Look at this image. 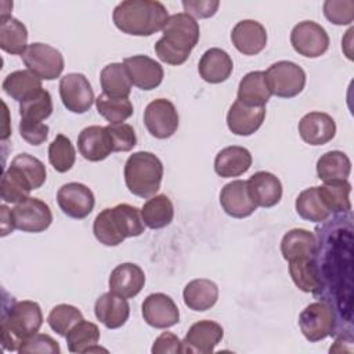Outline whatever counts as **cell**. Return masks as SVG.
I'll return each mask as SVG.
<instances>
[{
  "instance_id": "cell-1",
  "label": "cell",
  "mask_w": 354,
  "mask_h": 354,
  "mask_svg": "<svg viewBox=\"0 0 354 354\" xmlns=\"http://www.w3.org/2000/svg\"><path fill=\"white\" fill-rule=\"evenodd\" d=\"M163 36L155 43V53L158 58L169 65L184 64L192 48L199 41V24L185 12H177L169 17Z\"/></svg>"
},
{
  "instance_id": "cell-2",
  "label": "cell",
  "mask_w": 354,
  "mask_h": 354,
  "mask_svg": "<svg viewBox=\"0 0 354 354\" xmlns=\"http://www.w3.org/2000/svg\"><path fill=\"white\" fill-rule=\"evenodd\" d=\"M112 19L126 35L151 36L165 28L169 12L156 0H126L113 8Z\"/></svg>"
},
{
  "instance_id": "cell-3",
  "label": "cell",
  "mask_w": 354,
  "mask_h": 354,
  "mask_svg": "<svg viewBox=\"0 0 354 354\" xmlns=\"http://www.w3.org/2000/svg\"><path fill=\"white\" fill-rule=\"evenodd\" d=\"M144 228L141 212L127 203L101 210L93 223L94 236L105 246H118L126 238L141 235Z\"/></svg>"
},
{
  "instance_id": "cell-4",
  "label": "cell",
  "mask_w": 354,
  "mask_h": 354,
  "mask_svg": "<svg viewBox=\"0 0 354 354\" xmlns=\"http://www.w3.org/2000/svg\"><path fill=\"white\" fill-rule=\"evenodd\" d=\"M43 324L41 308L36 301H14L4 310L0 324V342L4 350L18 351L21 344L37 333Z\"/></svg>"
},
{
  "instance_id": "cell-5",
  "label": "cell",
  "mask_w": 354,
  "mask_h": 354,
  "mask_svg": "<svg viewBox=\"0 0 354 354\" xmlns=\"http://www.w3.org/2000/svg\"><path fill=\"white\" fill-rule=\"evenodd\" d=\"M162 177L163 165L152 152H134L124 163V183L129 191L136 196H153L160 188Z\"/></svg>"
},
{
  "instance_id": "cell-6",
  "label": "cell",
  "mask_w": 354,
  "mask_h": 354,
  "mask_svg": "<svg viewBox=\"0 0 354 354\" xmlns=\"http://www.w3.org/2000/svg\"><path fill=\"white\" fill-rule=\"evenodd\" d=\"M264 73L271 94L279 98H293L306 86V72L292 61H278Z\"/></svg>"
},
{
  "instance_id": "cell-7",
  "label": "cell",
  "mask_w": 354,
  "mask_h": 354,
  "mask_svg": "<svg viewBox=\"0 0 354 354\" xmlns=\"http://www.w3.org/2000/svg\"><path fill=\"white\" fill-rule=\"evenodd\" d=\"M21 57L28 71L41 80H54L64 71L62 54L46 43L29 44Z\"/></svg>"
},
{
  "instance_id": "cell-8",
  "label": "cell",
  "mask_w": 354,
  "mask_h": 354,
  "mask_svg": "<svg viewBox=\"0 0 354 354\" xmlns=\"http://www.w3.org/2000/svg\"><path fill=\"white\" fill-rule=\"evenodd\" d=\"M299 326L308 342H319L332 335L335 328V313L326 301L308 304L299 315Z\"/></svg>"
},
{
  "instance_id": "cell-9",
  "label": "cell",
  "mask_w": 354,
  "mask_h": 354,
  "mask_svg": "<svg viewBox=\"0 0 354 354\" xmlns=\"http://www.w3.org/2000/svg\"><path fill=\"white\" fill-rule=\"evenodd\" d=\"M290 44L296 53L307 58H318L329 48L326 30L314 21H303L293 26Z\"/></svg>"
},
{
  "instance_id": "cell-10",
  "label": "cell",
  "mask_w": 354,
  "mask_h": 354,
  "mask_svg": "<svg viewBox=\"0 0 354 354\" xmlns=\"http://www.w3.org/2000/svg\"><path fill=\"white\" fill-rule=\"evenodd\" d=\"M180 118L174 104L166 98L151 101L144 111V124L148 133L159 140L171 137L178 129Z\"/></svg>"
},
{
  "instance_id": "cell-11",
  "label": "cell",
  "mask_w": 354,
  "mask_h": 354,
  "mask_svg": "<svg viewBox=\"0 0 354 354\" xmlns=\"http://www.w3.org/2000/svg\"><path fill=\"white\" fill-rule=\"evenodd\" d=\"M11 213L15 228L22 232H43L53 223L50 206L39 198L29 196L25 201L15 203Z\"/></svg>"
},
{
  "instance_id": "cell-12",
  "label": "cell",
  "mask_w": 354,
  "mask_h": 354,
  "mask_svg": "<svg viewBox=\"0 0 354 354\" xmlns=\"http://www.w3.org/2000/svg\"><path fill=\"white\" fill-rule=\"evenodd\" d=\"M59 97L64 106L73 113H84L94 104V91L83 73H66L59 80Z\"/></svg>"
},
{
  "instance_id": "cell-13",
  "label": "cell",
  "mask_w": 354,
  "mask_h": 354,
  "mask_svg": "<svg viewBox=\"0 0 354 354\" xmlns=\"http://www.w3.org/2000/svg\"><path fill=\"white\" fill-rule=\"evenodd\" d=\"M224 336V329L220 324L202 319L191 325L185 337L181 342V353L188 354H210L214 347L221 342Z\"/></svg>"
},
{
  "instance_id": "cell-14",
  "label": "cell",
  "mask_w": 354,
  "mask_h": 354,
  "mask_svg": "<svg viewBox=\"0 0 354 354\" xmlns=\"http://www.w3.org/2000/svg\"><path fill=\"white\" fill-rule=\"evenodd\" d=\"M57 202L66 216L82 220L93 212L95 198L87 185L82 183H68L58 189Z\"/></svg>"
},
{
  "instance_id": "cell-15",
  "label": "cell",
  "mask_w": 354,
  "mask_h": 354,
  "mask_svg": "<svg viewBox=\"0 0 354 354\" xmlns=\"http://www.w3.org/2000/svg\"><path fill=\"white\" fill-rule=\"evenodd\" d=\"M144 321L156 329L174 326L180 321V311L173 299L165 293H152L142 303Z\"/></svg>"
},
{
  "instance_id": "cell-16",
  "label": "cell",
  "mask_w": 354,
  "mask_h": 354,
  "mask_svg": "<svg viewBox=\"0 0 354 354\" xmlns=\"http://www.w3.org/2000/svg\"><path fill=\"white\" fill-rule=\"evenodd\" d=\"M131 83L140 90H153L163 80V68L147 55H133L123 59Z\"/></svg>"
},
{
  "instance_id": "cell-17",
  "label": "cell",
  "mask_w": 354,
  "mask_h": 354,
  "mask_svg": "<svg viewBox=\"0 0 354 354\" xmlns=\"http://www.w3.org/2000/svg\"><path fill=\"white\" fill-rule=\"evenodd\" d=\"M77 149L90 162L106 159L113 152V144L106 126H88L79 133Z\"/></svg>"
},
{
  "instance_id": "cell-18",
  "label": "cell",
  "mask_w": 354,
  "mask_h": 354,
  "mask_svg": "<svg viewBox=\"0 0 354 354\" xmlns=\"http://www.w3.org/2000/svg\"><path fill=\"white\" fill-rule=\"evenodd\" d=\"M220 205L228 216L235 218L249 217L257 209L249 195L245 180H234L225 184L220 192Z\"/></svg>"
},
{
  "instance_id": "cell-19",
  "label": "cell",
  "mask_w": 354,
  "mask_h": 354,
  "mask_svg": "<svg viewBox=\"0 0 354 354\" xmlns=\"http://www.w3.org/2000/svg\"><path fill=\"white\" fill-rule=\"evenodd\" d=\"M234 47L243 55H256L267 44L266 28L254 19H242L231 30Z\"/></svg>"
},
{
  "instance_id": "cell-20",
  "label": "cell",
  "mask_w": 354,
  "mask_h": 354,
  "mask_svg": "<svg viewBox=\"0 0 354 354\" xmlns=\"http://www.w3.org/2000/svg\"><path fill=\"white\" fill-rule=\"evenodd\" d=\"M266 118V106H249L241 101H235L227 112V126L235 136H252L263 124Z\"/></svg>"
},
{
  "instance_id": "cell-21",
  "label": "cell",
  "mask_w": 354,
  "mask_h": 354,
  "mask_svg": "<svg viewBox=\"0 0 354 354\" xmlns=\"http://www.w3.org/2000/svg\"><path fill=\"white\" fill-rule=\"evenodd\" d=\"M109 290L124 299L136 297L145 285V274L134 263H122L116 266L109 275Z\"/></svg>"
},
{
  "instance_id": "cell-22",
  "label": "cell",
  "mask_w": 354,
  "mask_h": 354,
  "mask_svg": "<svg viewBox=\"0 0 354 354\" xmlns=\"http://www.w3.org/2000/svg\"><path fill=\"white\" fill-rule=\"evenodd\" d=\"M299 134L310 145H324L335 137L336 123L325 112H310L300 119Z\"/></svg>"
},
{
  "instance_id": "cell-23",
  "label": "cell",
  "mask_w": 354,
  "mask_h": 354,
  "mask_svg": "<svg viewBox=\"0 0 354 354\" xmlns=\"http://www.w3.org/2000/svg\"><path fill=\"white\" fill-rule=\"evenodd\" d=\"M246 183L249 195L257 207H272L282 198V184L270 171H257Z\"/></svg>"
},
{
  "instance_id": "cell-24",
  "label": "cell",
  "mask_w": 354,
  "mask_h": 354,
  "mask_svg": "<svg viewBox=\"0 0 354 354\" xmlns=\"http://www.w3.org/2000/svg\"><path fill=\"white\" fill-rule=\"evenodd\" d=\"M94 314L97 319L108 329H118L129 319L130 306L124 297L109 290L97 299L94 304Z\"/></svg>"
},
{
  "instance_id": "cell-25",
  "label": "cell",
  "mask_w": 354,
  "mask_h": 354,
  "mask_svg": "<svg viewBox=\"0 0 354 354\" xmlns=\"http://www.w3.org/2000/svg\"><path fill=\"white\" fill-rule=\"evenodd\" d=\"M232 69L234 64L230 54L217 47L206 50L198 64L199 76L212 84L225 82L231 76Z\"/></svg>"
},
{
  "instance_id": "cell-26",
  "label": "cell",
  "mask_w": 354,
  "mask_h": 354,
  "mask_svg": "<svg viewBox=\"0 0 354 354\" xmlns=\"http://www.w3.org/2000/svg\"><path fill=\"white\" fill-rule=\"evenodd\" d=\"M252 160V153L245 147H225L214 158V171L224 178L238 177L250 169Z\"/></svg>"
},
{
  "instance_id": "cell-27",
  "label": "cell",
  "mask_w": 354,
  "mask_h": 354,
  "mask_svg": "<svg viewBox=\"0 0 354 354\" xmlns=\"http://www.w3.org/2000/svg\"><path fill=\"white\" fill-rule=\"evenodd\" d=\"M281 253L286 261L314 257L317 253V238L311 231L293 228L283 235L281 241Z\"/></svg>"
},
{
  "instance_id": "cell-28",
  "label": "cell",
  "mask_w": 354,
  "mask_h": 354,
  "mask_svg": "<svg viewBox=\"0 0 354 354\" xmlns=\"http://www.w3.org/2000/svg\"><path fill=\"white\" fill-rule=\"evenodd\" d=\"M271 95L266 73L263 71H253L241 79L236 100L249 106H266Z\"/></svg>"
},
{
  "instance_id": "cell-29",
  "label": "cell",
  "mask_w": 354,
  "mask_h": 354,
  "mask_svg": "<svg viewBox=\"0 0 354 354\" xmlns=\"http://www.w3.org/2000/svg\"><path fill=\"white\" fill-rule=\"evenodd\" d=\"M185 306L194 311H206L212 308L218 299L217 285L206 278H198L188 282L183 290Z\"/></svg>"
},
{
  "instance_id": "cell-30",
  "label": "cell",
  "mask_w": 354,
  "mask_h": 354,
  "mask_svg": "<svg viewBox=\"0 0 354 354\" xmlns=\"http://www.w3.org/2000/svg\"><path fill=\"white\" fill-rule=\"evenodd\" d=\"M102 93L111 98H129L131 93V80L123 64L112 62L102 68L100 75Z\"/></svg>"
},
{
  "instance_id": "cell-31",
  "label": "cell",
  "mask_w": 354,
  "mask_h": 354,
  "mask_svg": "<svg viewBox=\"0 0 354 354\" xmlns=\"http://www.w3.org/2000/svg\"><path fill=\"white\" fill-rule=\"evenodd\" d=\"M68 350L71 353H93L105 348L97 346L100 340V329L95 324L82 319L73 325L69 332L65 335Z\"/></svg>"
},
{
  "instance_id": "cell-32",
  "label": "cell",
  "mask_w": 354,
  "mask_h": 354,
  "mask_svg": "<svg viewBox=\"0 0 354 354\" xmlns=\"http://www.w3.org/2000/svg\"><path fill=\"white\" fill-rule=\"evenodd\" d=\"M28 46L26 26L11 15L0 18V48L8 54L22 55Z\"/></svg>"
},
{
  "instance_id": "cell-33",
  "label": "cell",
  "mask_w": 354,
  "mask_h": 354,
  "mask_svg": "<svg viewBox=\"0 0 354 354\" xmlns=\"http://www.w3.org/2000/svg\"><path fill=\"white\" fill-rule=\"evenodd\" d=\"M141 218L145 227L159 230L167 227L174 217V207L169 196L160 194L151 196L141 207Z\"/></svg>"
},
{
  "instance_id": "cell-34",
  "label": "cell",
  "mask_w": 354,
  "mask_h": 354,
  "mask_svg": "<svg viewBox=\"0 0 354 354\" xmlns=\"http://www.w3.org/2000/svg\"><path fill=\"white\" fill-rule=\"evenodd\" d=\"M351 171V162L342 151H329L317 160V176L324 183L347 180Z\"/></svg>"
},
{
  "instance_id": "cell-35",
  "label": "cell",
  "mask_w": 354,
  "mask_h": 354,
  "mask_svg": "<svg viewBox=\"0 0 354 354\" xmlns=\"http://www.w3.org/2000/svg\"><path fill=\"white\" fill-rule=\"evenodd\" d=\"M43 88L41 79L29 71H15L3 80V90L12 100L22 102Z\"/></svg>"
},
{
  "instance_id": "cell-36",
  "label": "cell",
  "mask_w": 354,
  "mask_h": 354,
  "mask_svg": "<svg viewBox=\"0 0 354 354\" xmlns=\"http://www.w3.org/2000/svg\"><path fill=\"white\" fill-rule=\"evenodd\" d=\"M288 263L292 281L300 290L317 293L321 289V274L314 257L296 259Z\"/></svg>"
},
{
  "instance_id": "cell-37",
  "label": "cell",
  "mask_w": 354,
  "mask_h": 354,
  "mask_svg": "<svg viewBox=\"0 0 354 354\" xmlns=\"http://www.w3.org/2000/svg\"><path fill=\"white\" fill-rule=\"evenodd\" d=\"M295 206L297 214L301 218L313 223L325 221L330 216V212L328 210L318 192V187H311L301 191L296 198Z\"/></svg>"
},
{
  "instance_id": "cell-38",
  "label": "cell",
  "mask_w": 354,
  "mask_h": 354,
  "mask_svg": "<svg viewBox=\"0 0 354 354\" xmlns=\"http://www.w3.org/2000/svg\"><path fill=\"white\" fill-rule=\"evenodd\" d=\"M318 192L330 213H340L351 209V184L347 180L325 183L318 187Z\"/></svg>"
},
{
  "instance_id": "cell-39",
  "label": "cell",
  "mask_w": 354,
  "mask_h": 354,
  "mask_svg": "<svg viewBox=\"0 0 354 354\" xmlns=\"http://www.w3.org/2000/svg\"><path fill=\"white\" fill-rule=\"evenodd\" d=\"M30 191L32 187L26 178L15 167L8 166L1 177V199L8 203H19L29 198Z\"/></svg>"
},
{
  "instance_id": "cell-40",
  "label": "cell",
  "mask_w": 354,
  "mask_h": 354,
  "mask_svg": "<svg viewBox=\"0 0 354 354\" xmlns=\"http://www.w3.org/2000/svg\"><path fill=\"white\" fill-rule=\"evenodd\" d=\"M95 106L109 123H123L133 115V104L129 98H111L101 93L95 98Z\"/></svg>"
},
{
  "instance_id": "cell-41",
  "label": "cell",
  "mask_w": 354,
  "mask_h": 354,
  "mask_svg": "<svg viewBox=\"0 0 354 354\" xmlns=\"http://www.w3.org/2000/svg\"><path fill=\"white\" fill-rule=\"evenodd\" d=\"M48 160L58 173H66L72 169L76 160V151L71 140L58 134L48 145Z\"/></svg>"
},
{
  "instance_id": "cell-42",
  "label": "cell",
  "mask_w": 354,
  "mask_h": 354,
  "mask_svg": "<svg viewBox=\"0 0 354 354\" xmlns=\"http://www.w3.org/2000/svg\"><path fill=\"white\" fill-rule=\"evenodd\" d=\"M53 100L47 90L41 88L28 100L19 102V115L24 120L43 122L53 113Z\"/></svg>"
},
{
  "instance_id": "cell-43",
  "label": "cell",
  "mask_w": 354,
  "mask_h": 354,
  "mask_svg": "<svg viewBox=\"0 0 354 354\" xmlns=\"http://www.w3.org/2000/svg\"><path fill=\"white\" fill-rule=\"evenodd\" d=\"M10 166L15 167L26 178V181L30 184L32 189H37L46 183L47 170H46L44 163L29 153L17 155L11 160Z\"/></svg>"
},
{
  "instance_id": "cell-44",
  "label": "cell",
  "mask_w": 354,
  "mask_h": 354,
  "mask_svg": "<svg viewBox=\"0 0 354 354\" xmlns=\"http://www.w3.org/2000/svg\"><path fill=\"white\" fill-rule=\"evenodd\" d=\"M82 319V311L72 304H58L51 308L47 317L50 328L59 336H65L69 332V329Z\"/></svg>"
},
{
  "instance_id": "cell-45",
  "label": "cell",
  "mask_w": 354,
  "mask_h": 354,
  "mask_svg": "<svg viewBox=\"0 0 354 354\" xmlns=\"http://www.w3.org/2000/svg\"><path fill=\"white\" fill-rule=\"evenodd\" d=\"M324 15L335 25H348L354 19V1L326 0L324 3Z\"/></svg>"
},
{
  "instance_id": "cell-46",
  "label": "cell",
  "mask_w": 354,
  "mask_h": 354,
  "mask_svg": "<svg viewBox=\"0 0 354 354\" xmlns=\"http://www.w3.org/2000/svg\"><path fill=\"white\" fill-rule=\"evenodd\" d=\"M106 130L111 134L113 152H129L137 144L134 129L127 123H109Z\"/></svg>"
},
{
  "instance_id": "cell-47",
  "label": "cell",
  "mask_w": 354,
  "mask_h": 354,
  "mask_svg": "<svg viewBox=\"0 0 354 354\" xmlns=\"http://www.w3.org/2000/svg\"><path fill=\"white\" fill-rule=\"evenodd\" d=\"M19 354L26 353H48V354H59L61 348L57 340L46 333H35L29 336L18 348Z\"/></svg>"
},
{
  "instance_id": "cell-48",
  "label": "cell",
  "mask_w": 354,
  "mask_h": 354,
  "mask_svg": "<svg viewBox=\"0 0 354 354\" xmlns=\"http://www.w3.org/2000/svg\"><path fill=\"white\" fill-rule=\"evenodd\" d=\"M19 134L30 145H40L48 137V126L37 120H24L19 122Z\"/></svg>"
},
{
  "instance_id": "cell-49",
  "label": "cell",
  "mask_w": 354,
  "mask_h": 354,
  "mask_svg": "<svg viewBox=\"0 0 354 354\" xmlns=\"http://www.w3.org/2000/svg\"><path fill=\"white\" fill-rule=\"evenodd\" d=\"M220 1L217 0H184L183 7L185 14L192 18H210L218 10Z\"/></svg>"
},
{
  "instance_id": "cell-50",
  "label": "cell",
  "mask_w": 354,
  "mask_h": 354,
  "mask_svg": "<svg viewBox=\"0 0 354 354\" xmlns=\"http://www.w3.org/2000/svg\"><path fill=\"white\" fill-rule=\"evenodd\" d=\"M152 354H177L181 353V340L177 335L173 332H163L160 336H158L152 344L151 348Z\"/></svg>"
},
{
  "instance_id": "cell-51",
  "label": "cell",
  "mask_w": 354,
  "mask_h": 354,
  "mask_svg": "<svg viewBox=\"0 0 354 354\" xmlns=\"http://www.w3.org/2000/svg\"><path fill=\"white\" fill-rule=\"evenodd\" d=\"M0 210H1V220H3L1 221V236H6L15 230V224H14L11 209H8L6 205H1Z\"/></svg>"
}]
</instances>
